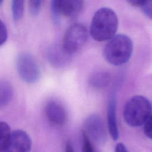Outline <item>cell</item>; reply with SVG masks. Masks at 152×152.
<instances>
[{
	"instance_id": "obj_1",
	"label": "cell",
	"mask_w": 152,
	"mask_h": 152,
	"mask_svg": "<svg viewBox=\"0 0 152 152\" xmlns=\"http://www.w3.org/2000/svg\"><path fill=\"white\" fill-rule=\"evenodd\" d=\"M151 113L152 72H148L141 76L136 91L125 101L122 118L125 125L138 134Z\"/></svg>"
},
{
	"instance_id": "obj_2",
	"label": "cell",
	"mask_w": 152,
	"mask_h": 152,
	"mask_svg": "<svg viewBox=\"0 0 152 152\" xmlns=\"http://www.w3.org/2000/svg\"><path fill=\"white\" fill-rule=\"evenodd\" d=\"M118 27V17L112 9L103 7L94 14L90 26L92 38L98 42L109 40L114 36Z\"/></svg>"
},
{
	"instance_id": "obj_3",
	"label": "cell",
	"mask_w": 152,
	"mask_h": 152,
	"mask_svg": "<svg viewBox=\"0 0 152 152\" xmlns=\"http://www.w3.org/2000/svg\"><path fill=\"white\" fill-rule=\"evenodd\" d=\"M15 65L20 78L28 84L36 83L40 78L41 71L36 59L28 53H21L16 59Z\"/></svg>"
},
{
	"instance_id": "obj_4",
	"label": "cell",
	"mask_w": 152,
	"mask_h": 152,
	"mask_svg": "<svg viewBox=\"0 0 152 152\" xmlns=\"http://www.w3.org/2000/svg\"><path fill=\"white\" fill-rule=\"evenodd\" d=\"M87 38L86 27L81 24H74L66 30L62 46L66 53L71 55L78 52L85 45Z\"/></svg>"
},
{
	"instance_id": "obj_5",
	"label": "cell",
	"mask_w": 152,
	"mask_h": 152,
	"mask_svg": "<svg viewBox=\"0 0 152 152\" xmlns=\"http://www.w3.org/2000/svg\"><path fill=\"white\" fill-rule=\"evenodd\" d=\"M83 133L97 145H103L107 140V132L102 118L97 114L89 115L84 123Z\"/></svg>"
},
{
	"instance_id": "obj_6",
	"label": "cell",
	"mask_w": 152,
	"mask_h": 152,
	"mask_svg": "<svg viewBox=\"0 0 152 152\" xmlns=\"http://www.w3.org/2000/svg\"><path fill=\"white\" fill-rule=\"evenodd\" d=\"M84 0H51V12L53 19L58 21L60 15L74 18L81 12Z\"/></svg>"
},
{
	"instance_id": "obj_7",
	"label": "cell",
	"mask_w": 152,
	"mask_h": 152,
	"mask_svg": "<svg viewBox=\"0 0 152 152\" xmlns=\"http://www.w3.org/2000/svg\"><path fill=\"white\" fill-rule=\"evenodd\" d=\"M31 145V140L28 134L23 130L18 129L11 133L7 151L26 152L30 150Z\"/></svg>"
},
{
	"instance_id": "obj_8",
	"label": "cell",
	"mask_w": 152,
	"mask_h": 152,
	"mask_svg": "<svg viewBox=\"0 0 152 152\" xmlns=\"http://www.w3.org/2000/svg\"><path fill=\"white\" fill-rule=\"evenodd\" d=\"M117 99L115 94H112L108 101L107 108V125L109 133L113 140L119 138V129L117 122Z\"/></svg>"
},
{
	"instance_id": "obj_9",
	"label": "cell",
	"mask_w": 152,
	"mask_h": 152,
	"mask_svg": "<svg viewBox=\"0 0 152 152\" xmlns=\"http://www.w3.org/2000/svg\"><path fill=\"white\" fill-rule=\"evenodd\" d=\"M45 113L48 120L57 125H64L66 121V113L64 107L55 101H50L46 105Z\"/></svg>"
},
{
	"instance_id": "obj_10",
	"label": "cell",
	"mask_w": 152,
	"mask_h": 152,
	"mask_svg": "<svg viewBox=\"0 0 152 152\" xmlns=\"http://www.w3.org/2000/svg\"><path fill=\"white\" fill-rule=\"evenodd\" d=\"M70 55L66 53L62 47L52 46L48 52V59L53 66L61 67L64 66L69 61Z\"/></svg>"
},
{
	"instance_id": "obj_11",
	"label": "cell",
	"mask_w": 152,
	"mask_h": 152,
	"mask_svg": "<svg viewBox=\"0 0 152 152\" xmlns=\"http://www.w3.org/2000/svg\"><path fill=\"white\" fill-rule=\"evenodd\" d=\"M138 135L143 151L152 152V113L140 130Z\"/></svg>"
},
{
	"instance_id": "obj_12",
	"label": "cell",
	"mask_w": 152,
	"mask_h": 152,
	"mask_svg": "<svg viewBox=\"0 0 152 152\" xmlns=\"http://www.w3.org/2000/svg\"><path fill=\"white\" fill-rule=\"evenodd\" d=\"M111 81L110 74L107 72L100 71L94 73L89 78V84L96 89H102L107 87Z\"/></svg>"
},
{
	"instance_id": "obj_13",
	"label": "cell",
	"mask_w": 152,
	"mask_h": 152,
	"mask_svg": "<svg viewBox=\"0 0 152 152\" xmlns=\"http://www.w3.org/2000/svg\"><path fill=\"white\" fill-rule=\"evenodd\" d=\"M13 97V88L8 81L1 80L0 83V106L8 104Z\"/></svg>"
},
{
	"instance_id": "obj_14",
	"label": "cell",
	"mask_w": 152,
	"mask_h": 152,
	"mask_svg": "<svg viewBox=\"0 0 152 152\" xmlns=\"http://www.w3.org/2000/svg\"><path fill=\"white\" fill-rule=\"evenodd\" d=\"M10 126L4 121L0 122V151H7L11 137Z\"/></svg>"
},
{
	"instance_id": "obj_15",
	"label": "cell",
	"mask_w": 152,
	"mask_h": 152,
	"mask_svg": "<svg viewBox=\"0 0 152 152\" xmlns=\"http://www.w3.org/2000/svg\"><path fill=\"white\" fill-rule=\"evenodd\" d=\"M24 0H12V14L15 21H18L22 18L24 11Z\"/></svg>"
},
{
	"instance_id": "obj_16",
	"label": "cell",
	"mask_w": 152,
	"mask_h": 152,
	"mask_svg": "<svg viewBox=\"0 0 152 152\" xmlns=\"http://www.w3.org/2000/svg\"><path fill=\"white\" fill-rule=\"evenodd\" d=\"M141 8L144 16L152 23V0H145Z\"/></svg>"
},
{
	"instance_id": "obj_17",
	"label": "cell",
	"mask_w": 152,
	"mask_h": 152,
	"mask_svg": "<svg viewBox=\"0 0 152 152\" xmlns=\"http://www.w3.org/2000/svg\"><path fill=\"white\" fill-rule=\"evenodd\" d=\"M42 0H29V8L30 13L33 16H36L40 10Z\"/></svg>"
},
{
	"instance_id": "obj_18",
	"label": "cell",
	"mask_w": 152,
	"mask_h": 152,
	"mask_svg": "<svg viewBox=\"0 0 152 152\" xmlns=\"http://www.w3.org/2000/svg\"><path fill=\"white\" fill-rule=\"evenodd\" d=\"M83 151L85 152H93L94 151V146L93 145V142L83 132Z\"/></svg>"
},
{
	"instance_id": "obj_19",
	"label": "cell",
	"mask_w": 152,
	"mask_h": 152,
	"mask_svg": "<svg viewBox=\"0 0 152 152\" xmlns=\"http://www.w3.org/2000/svg\"><path fill=\"white\" fill-rule=\"evenodd\" d=\"M1 40H0V45L2 46L7 41L8 38V32L7 28L2 21H1Z\"/></svg>"
},
{
	"instance_id": "obj_20",
	"label": "cell",
	"mask_w": 152,
	"mask_h": 152,
	"mask_svg": "<svg viewBox=\"0 0 152 152\" xmlns=\"http://www.w3.org/2000/svg\"><path fill=\"white\" fill-rule=\"evenodd\" d=\"M132 6L135 7H141L145 0H126Z\"/></svg>"
},
{
	"instance_id": "obj_21",
	"label": "cell",
	"mask_w": 152,
	"mask_h": 152,
	"mask_svg": "<svg viewBox=\"0 0 152 152\" xmlns=\"http://www.w3.org/2000/svg\"><path fill=\"white\" fill-rule=\"evenodd\" d=\"M115 151H116V152H119V151L125 152V151H128V150L127 149L126 146L124 143L119 142L116 145Z\"/></svg>"
},
{
	"instance_id": "obj_22",
	"label": "cell",
	"mask_w": 152,
	"mask_h": 152,
	"mask_svg": "<svg viewBox=\"0 0 152 152\" xmlns=\"http://www.w3.org/2000/svg\"><path fill=\"white\" fill-rule=\"evenodd\" d=\"M65 151H74V150L73 148V146H72V143L71 142V141H68L66 143Z\"/></svg>"
},
{
	"instance_id": "obj_23",
	"label": "cell",
	"mask_w": 152,
	"mask_h": 152,
	"mask_svg": "<svg viewBox=\"0 0 152 152\" xmlns=\"http://www.w3.org/2000/svg\"><path fill=\"white\" fill-rule=\"evenodd\" d=\"M3 1H4V0H0V2H1V4H2V2H3Z\"/></svg>"
}]
</instances>
